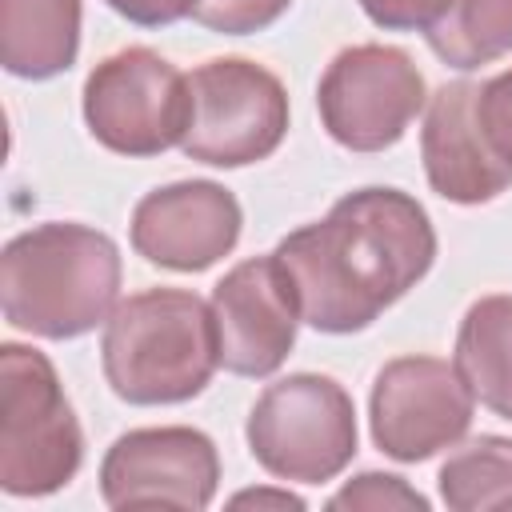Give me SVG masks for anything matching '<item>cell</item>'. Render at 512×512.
I'll return each instance as SVG.
<instances>
[{
  "label": "cell",
  "instance_id": "1",
  "mask_svg": "<svg viewBox=\"0 0 512 512\" xmlns=\"http://www.w3.org/2000/svg\"><path fill=\"white\" fill-rule=\"evenodd\" d=\"M272 252L292 284L300 320L316 332L348 336L428 276L436 228L416 196L356 188L324 220L288 232Z\"/></svg>",
  "mask_w": 512,
  "mask_h": 512
},
{
  "label": "cell",
  "instance_id": "2",
  "mask_svg": "<svg viewBox=\"0 0 512 512\" xmlns=\"http://www.w3.org/2000/svg\"><path fill=\"white\" fill-rule=\"evenodd\" d=\"M120 304V248L112 236L48 220L4 244L0 308L16 332L76 340L104 324Z\"/></svg>",
  "mask_w": 512,
  "mask_h": 512
},
{
  "label": "cell",
  "instance_id": "3",
  "mask_svg": "<svg viewBox=\"0 0 512 512\" xmlns=\"http://www.w3.org/2000/svg\"><path fill=\"white\" fill-rule=\"evenodd\" d=\"M100 364L108 388L136 408L184 404L220 368L212 304L188 288H144L104 320Z\"/></svg>",
  "mask_w": 512,
  "mask_h": 512
},
{
  "label": "cell",
  "instance_id": "4",
  "mask_svg": "<svg viewBox=\"0 0 512 512\" xmlns=\"http://www.w3.org/2000/svg\"><path fill=\"white\" fill-rule=\"evenodd\" d=\"M0 488L52 496L84 460V432L52 360L28 344H0Z\"/></svg>",
  "mask_w": 512,
  "mask_h": 512
},
{
  "label": "cell",
  "instance_id": "5",
  "mask_svg": "<svg viewBox=\"0 0 512 512\" xmlns=\"http://www.w3.org/2000/svg\"><path fill=\"white\" fill-rule=\"evenodd\" d=\"M244 436L268 476L328 484L356 456V404L332 376L292 372L256 396Z\"/></svg>",
  "mask_w": 512,
  "mask_h": 512
},
{
  "label": "cell",
  "instance_id": "6",
  "mask_svg": "<svg viewBox=\"0 0 512 512\" xmlns=\"http://www.w3.org/2000/svg\"><path fill=\"white\" fill-rule=\"evenodd\" d=\"M192 116L180 140L188 160L244 168L268 160L288 136V92L276 72L244 56H216L188 72Z\"/></svg>",
  "mask_w": 512,
  "mask_h": 512
},
{
  "label": "cell",
  "instance_id": "7",
  "mask_svg": "<svg viewBox=\"0 0 512 512\" xmlns=\"http://www.w3.org/2000/svg\"><path fill=\"white\" fill-rule=\"evenodd\" d=\"M188 116V76L144 44L104 56L84 80V124L116 156L144 160L180 148Z\"/></svg>",
  "mask_w": 512,
  "mask_h": 512
},
{
  "label": "cell",
  "instance_id": "8",
  "mask_svg": "<svg viewBox=\"0 0 512 512\" xmlns=\"http://www.w3.org/2000/svg\"><path fill=\"white\" fill-rule=\"evenodd\" d=\"M324 132L348 152H384L428 108V84L412 56L392 44L336 52L316 84Z\"/></svg>",
  "mask_w": 512,
  "mask_h": 512
},
{
  "label": "cell",
  "instance_id": "9",
  "mask_svg": "<svg viewBox=\"0 0 512 512\" xmlns=\"http://www.w3.org/2000/svg\"><path fill=\"white\" fill-rule=\"evenodd\" d=\"M476 400L460 372L440 356L388 360L368 396L372 444L400 460L420 464L444 448H456L472 428Z\"/></svg>",
  "mask_w": 512,
  "mask_h": 512
},
{
  "label": "cell",
  "instance_id": "10",
  "mask_svg": "<svg viewBox=\"0 0 512 512\" xmlns=\"http://www.w3.org/2000/svg\"><path fill=\"white\" fill-rule=\"evenodd\" d=\"M220 452L212 436L188 424L132 428L100 460V496L108 508H184L204 512L216 500Z\"/></svg>",
  "mask_w": 512,
  "mask_h": 512
},
{
  "label": "cell",
  "instance_id": "11",
  "mask_svg": "<svg viewBox=\"0 0 512 512\" xmlns=\"http://www.w3.org/2000/svg\"><path fill=\"white\" fill-rule=\"evenodd\" d=\"M208 304L220 340V368L232 376H272L288 360L296 328L304 324L276 252L228 268Z\"/></svg>",
  "mask_w": 512,
  "mask_h": 512
},
{
  "label": "cell",
  "instance_id": "12",
  "mask_svg": "<svg viewBox=\"0 0 512 512\" xmlns=\"http://www.w3.org/2000/svg\"><path fill=\"white\" fill-rule=\"evenodd\" d=\"M244 228L240 200L216 180H176L152 188L132 208V248L168 272H204L224 260Z\"/></svg>",
  "mask_w": 512,
  "mask_h": 512
},
{
  "label": "cell",
  "instance_id": "13",
  "mask_svg": "<svg viewBox=\"0 0 512 512\" xmlns=\"http://www.w3.org/2000/svg\"><path fill=\"white\" fill-rule=\"evenodd\" d=\"M472 80H452L428 96L420 128V160L436 196L452 204H488L512 184V164H504L476 124Z\"/></svg>",
  "mask_w": 512,
  "mask_h": 512
},
{
  "label": "cell",
  "instance_id": "14",
  "mask_svg": "<svg viewBox=\"0 0 512 512\" xmlns=\"http://www.w3.org/2000/svg\"><path fill=\"white\" fill-rule=\"evenodd\" d=\"M80 0H0V64L20 80H52L76 64Z\"/></svg>",
  "mask_w": 512,
  "mask_h": 512
},
{
  "label": "cell",
  "instance_id": "15",
  "mask_svg": "<svg viewBox=\"0 0 512 512\" xmlns=\"http://www.w3.org/2000/svg\"><path fill=\"white\" fill-rule=\"evenodd\" d=\"M452 368L476 404L512 420V292H492L468 304L456 328Z\"/></svg>",
  "mask_w": 512,
  "mask_h": 512
},
{
  "label": "cell",
  "instance_id": "16",
  "mask_svg": "<svg viewBox=\"0 0 512 512\" xmlns=\"http://www.w3.org/2000/svg\"><path fill=\"white\" fill-rule=\"evenodd\" d=\"M420 32L448 68L476 72L512 52V0H436Z\"/></svg>",
  "mask_w": 512,
  "mask_h": 512
},
{
  "label": "cell",
  "instance_id": "17",
  "mask_svg": "<svg viewBox=\"0 0 512 512\" xmlns=\"http://www.w3.org/2000/svg\"><path fill=\"white\" fill-rule=\"evenodd\" d=\"M440 500L452 512H496L512 508V440L476 436L440 464Z\"/></svg>",
  "mask_w": 512,
  "mask_h": 512
},
{
  "label": "cell",
  "instance_id": "18",
  "mask_svg": "<svg viewBox=\"0 0 512 512\" xmlns=\"http://www.w3.org/2000/svg\"><path fill=\"white\" fill-rule=\"evenodd\" d=\"M328 508H368V512H428V496H420L404 476L392 472H360L352 476Z\"/></svg>",
  "mask_w": 512,
  "mask_h": 512
},
{
  "label": "cell",
  "instance_id": "19",
  "mask_svg": "<svg viewBox=\"0 0 512 512\" xmlns=\"http://www.w3.org/2000/svg\"><path fill=\"white\" fill-rule=\"evenodd\" d=\"M292 0H196L192 20L220 36H248L264 32L288 12Z\"/></svg>",
  "mask_w": 512,
  "mask_h": 512
},
{
  "label": "cell",
  "instance_id": "20",
  "mask_svg": "<svg viewBox=\"0 0 512 512\" xmlns=\"http://www.w3.org/2000/svg\"><path fill=\"white\" fill-rule=\"evenodd\" d=\"M476 124L492 152L512 164V68L496 72L476 88Z\"/></svg>",
  "mask_w": 512,
  "mask_h": 512
},
{
  "label": "cell",
  "instance_id": "21",
  "mask_svg": "<svg viewBox=\"0 0 512 512\" xmlns=\"http://www.w3.org/2000/svg\"><path fill=\"white\" fill-rule=\"evenodd\" d=\"M104 4L140 28H168L184 16H192V8H196V0H104Z\"/></svg>",
  "mask_w": 512,
  "mask_h": 512
},
{
  "label": "cell",
  "instance_id": "22",
  "mask_svg": "<svg viewBox=\"0 0 512 512\" xmlns=\"http://www.w3.org/2000/svg\"><path fill=\"white\" fill-rule=\"evenodd\" d=\"M432 4L436 0H360L364 16L388 32H412V28L420 32L424 20L432 16Z\"/></svg>",
  "mask_w": 512,
  "mask_h": 512
},
{
  "label": "cell",
  "instance_id": "23",
  "mask_svg": "<svg viewBox=\"0 0 512 512\" xmlns=\"http://www.w3.org/2000/svg\"><path fill=\"white\" fill-rule=\"evenodd\" d=\"M248 504H256V508H304V500L296 496V492H288V488H252V492H236L232 496V508H248Z\"/></svg>",
  "mask_w": 512,
  "mask_h": 512
}]
</instances>
